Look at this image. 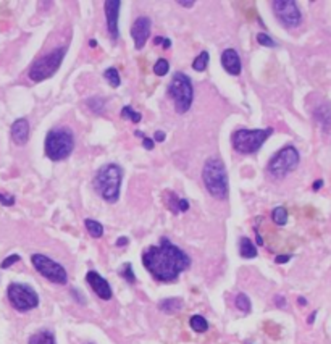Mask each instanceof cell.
<instances>
[{"label": "cell", "instance_id": "obj_5", "mask_svg": "<svg viewBox=\"0 0 331 344\" xmlns=\"http://www.w3.org/2000/svg\"><path fill=\"white\" fill-rule=\"evenodd\" d=\"M168 95L174 102V110L178 113H186L191 108L194 101V89L191 78L186 73H174L168 84Z\"/></svg>", "mask_w": 331, "mask_h": 344}, {"label": "cell", "instance_id": "obj_7", "mask_svg": "<svg viewBox=\"0 0 331 344\" xmlns=\"http://www.w3.org/2000/svg\"><path fill=\"white\" fill-rule=\"evenodd\" d=\"M65 53H66V47H62V49H55L53 52L37 59L29 68V73H28L29 80L34 83H41L52 78L59 71L60 65L65 59Z\"/></svg>", "mask_w": 331, "mask_h": 344}, {"label": "cell", "instance_id": "obj_27", "mask_svg": "<svg viewBox=\"0 0 331 344\" xmlns=\"http://www.w3.org/2000/svg\"><path fill=\"white\" fill-rule=\"evenodd\" d=\"M87 107H89L95 115H101L105 112V99L102 97H92L87 101Z\"/></svg>", "mask_w": 331, "mask_h": 344}, {"label": "cell", "instance_id": "obj_36", "mask_svg": "<svg viewBox=\"0 0 331 344\" xmlns=\"http://www.w3.org/2000/svg\"><path fill=\"white\" fill-rule=\"evenodd\" d=\"M71 294H73V297H76V301H78L80 304H84V299H83V296L78 290H71Z\"/></svg>", "mask_w": 331, "mask_h": 344}, {"label": "cell", "instance_id": "obj_18", "mask_svg": "<svg viewBox=\"0 0 331 344\" xmlns=\"http://www.w3.org/2000/svg\"><path fill=\"white\" fill-rule=\"evenodd\" d=\"M239 254L242 259H254L257 257V247L249 238H241L239 241Z\"/></svg>", "mask_w": 331, "mask_h": 344}, {"label": "cell", "instance_id": "obj_29", "mask_svg": "<svg viewBox=\"0 0 331 344\" xmlns=\"http://www.w3.org/2000/svg\"><path fill=\"white\" fill-rule=\"evenodd\" d=\"M121 118H125V120H131L132 123H139L142 117H141V113L134 112V110H132V107H131V105H126V107L121 108Z\"/></svg>", "mask_w": 331, "mask_h": 344}, {"label": "cell", "instance_id": "obj_24", "mask_svg": "<svg viewBox=\"0 0 331 344\" xmlns=\"http://www.w3.org/2000/svg\"><path fill=\"white\" fill-rule=\"evenodd\" d=\"M235 304H236L238 310H241V312H244V314H249V312H250V309H252L250 299H249V296L244 294V293H239V294L236 296Z\"/></svg>", "mask_w": 331, "mask_h": 344}, {"label": "cell", "instance_id": "obj_9", "mask_svg": "<svg viewBox=\"0 0 331 344\" xmlns=\"http://www.w3.org/2000/svg\"><path fill=\"white\" fill-rule=\"evenodd\" d=\"M7 297L18 312H29L39 305L37 293L25 283H10L7 288Z\"/></svg>", "mask_w": 331, "mask_h": 344}, {"label": "cell", "instance_id": "obj_26", "mask_svg": "<svg viewBox=\"0 0 331 344\" xmlns=\"http://www.w3.org/2000/svg\"><path fill=\"white\" fill-rule=\"evenodd\" d=\"M271 220L280 226L286 225L288 223V210H286L284 207H277L271 212Z\"/></svg>", "mask_w": 331, "mask_h": 344}, {"label": "cell", "instance_id": "obj_47", "mask_svg": "<svg viewBox=\"0 0 331 344\" xmlns=\"http://www.w3.org/2000/svg\"><path fill=\"white\" fill-rule=\"evenodd\" d=\"M89 46H91V47H95V46H97V42H95L94 39H91V41H89Z\"/></svg>", "mask_w": 331, "mask_h": 344}, {"label": "cell", "instance_id": "obj_15", "mask_svg": "<svg viewBox=\"0 0 331 344\" xmlns=\"http://www.w3.org/2000/svg\"><path fill=\"white\" fill-rule=\"evenodd\" d=\"M222 65L226 73L233 74V76H239L241 74V68H242V63H241V59L239 55L235 49H226L223 50L222 53Z\"/></svg>", "mask_w": 331, "mask_h": 344}, {"label": "cell", "instance_id": "obj_16", "mask_svg": "<svg viewBox=\"0 0 331 344\" xmlns=\"http://www.w3.org/2000/svg\"><path fill=\"white\" fill-rule=\"evenodd\" d=\"M12 139L16 146H25L29 139V121L26 118H18L12 125Z\"/></svg>", "mask_w": 331, "mask_h": 344}, {"label": "cell", "instance_id": "obj_45", "mask_svg": "<svg viewBox=\"0 0 331 344\" xmlns=\"http://www.w3.org/2000/svg\"><path fill=\"white\" fill-rule=\"evenodd\" d=\"M315 317H317V312L310 314V317H308V320H307V321H308V323H310V325H312V323H314V321H315Z\"/></svg>", "mask_w": 331, "mask_h": 344}, {"label": "cell", "instance_id": "obj_3", "mask_svg": "<svg viewBox=\"0 0 331 344\" xmlns=\"http://www.w3.org/2000/svg\"><path fill=\"white\" fill-rule=\"evenodd\" d=\"M121 180H123V168L116 163L104 165L101 170L97 171L94 178L95 191L101 194V197L105 202L113 204L120 197L121 189Z\"/></svg>", "mask_w": 331, "mask_h": 344}, {"label": "cell", "instance_id": "obj_13", "mask_svg": "<svg viewBox=\"0 0 331 344\" xmlns=\"http://www.w3.org/2000/svg\"><path fill=\"white\" fill-rule=\"evenodd\" d=\"M120 0H107L105 2V18H107V29L108 34L115 42L120 37V29H118V18H120Z\"/></svg>", "mask_w": 331, "mask_h": 344}, {"label": "cell", "instance_id": "obj_11", "mask_svg": "<svg viewBox=\"0 0 331 344\" xmlns=\"http://www.w3.org/2000/svg\"><path fill=\"white\" fill-rule=\"evenodd\" d=\"M273 13L284 28H297L302 23V13L293 0H275L271 4Z\"/></svg>", "mask_w": 331, "mask_h": 344}, {"label": "cell", "instance_id": "obj_42", "mask_svg": "<svg viewBox=\"0 0 331 344\" xmlns=\"http://www.w3.org/2000/svg\"><path fill=\"white\" fill-rule=\"evenodd\" d=\"M162 47H163V49H170V47H171V41L165 37V41H163V44H162Z\"/></svg>", "mask_w": 331, "mask_h": 344}, {"label": "cell", "instance_id": "obj_46", "mask_svg": "<svg viewBox=\"0 0 331 344\" xmlns=\"http://www.w3.org/2000/svg\"><path fill=\"white\" fill-rule=\"evenodd\" d=\"M297 302H299V305H305V304H307V301H305L304 297H299V299H297Z\"/></svg>", "mask_w": 331, "mask_h": 344}, {"label": "cell", "instance_id": "obj_22", "mask_svg": "<svg viewBox=\"0 0 331 344\" xmlns=\"http://www.w3.org/2000/svg\"><path fill=\"white\" fill-rule=\"evenodd\" d=\"M189 327L196 331V333H204L208 330V323L207 320L202 315H192L189 318Z\"/></svg>", "mask_w": 331, "mask_h": 344}, {"label": "cell", "instance_id": "obj_19", "mask_svg": "<svg viewBox=\"0 0 331 344\" xmlns=\"http://www.w3.org/2000/svg\"><path fill=\"white\" fill-rule=\"evenodd\" d=\"M28 344H57V341L50 330H41L29 338Z\"/></svg>", "mask_w": 331, "mask_h": 344}, {"label": "cell", "instance_id": "obj_1", "mask_svg": "<svg viewBox=\"0 0 331 344\" xmlns=\"http://www.w3.org/2000/svg\"><path fill=\"white\" fill-rule=\"evenodd\" d=\"M142 263L152 275L153 280L160 283H171L180 278V275L191 267V257L183 249L162 238L159 246H150L142 254Z\"/></svg>", "mask_w": 331, "mask_h": 344}, {"label": "cell", "instance_id": "obj_17", "mask_svg": "<svg viewBox=\"0 0 331 344\" xmlns=\"http://www.w3.org/2000/svg\"><path fill=\"white\" fill-rule=\"evenodd\" d=\"M314 117L318 121V125L323 128V131L328 132L331 128V108H329L328 102H323L322 105H318L314 110Z\"/></svg>", "mask_w": 331, "mask_h": 344}, {"label": "cell", "instance_id": "obj_32", "mask_svg": "<svg viewBox=\"0 0 331 344\" xmlns=\"http://www.w3.org/2000/svg\"><path fill=\"white\" fill-rule=\"evenodd\" d=\"M20 259H21V257H20L18 254H12V255H8V257H7V259H4V262L0 263V269H4V270H5V269H10L13 263L20 262Z\"/></svg>", "mask_w": 331, "mask_h": 344}, {"label": "cell", "instance_id": "obj_38", "mask_svg": "<svg viewBox=\"0 0 331 344\" xmlns=\"http://www.w3.org/2000/svg\"><path fill=\"white\" fill-rule=\"evenodd\" d=\"M144 149H147V150H152L153 149V141L150 139V138H144Z\"/></svg>", "mask_w": 331, "mask_h": 344}, {"label": "cell", "instance_id": "obj_44", "mask_svg": "<svg viewBox=\"0 0 331 344\" xmlns=\"http://www.w3.org/2000/svg\"><path fill=\"white\" fill-rule=\"evenodd\" d=\"M178 4L183 5V7H187V8H191L194 5V2H183V0H178Z\"/></svg>", "mask_w": 331, "mask_h": 344}, {"label": "cell", "instance_id": "obj_30", "mask_svg": "<svg viewBox=\"0 0 331 344\" xmlns=\"http://www.w3.org/2000/svg\"><path fill=\"white\" fill-rule=\"evenodd\" d=\"M257 42L260 44V46H263V47H270V49L278 47V42L273 41L268 34H265V32H259V34H257Z\"/></svg>", "mask_w": 331, "mask_h": 344}, {"label": "cell", "instance_id": "obj_10", "mask_svg": "<svg viewBox=\"0 0 331 344\" xmlns=\"http://www.w3.org/2000/svg\"><path fill=\"white\" fill-rule=\"evenodd\" d=\"M32 267L39 272L44 278L55 283V284H66L68 283V273L62 263L52 260L50 257L44 254H32L31 255Z\"/></svg>", "mask_w": 331, "mask_h": 344}, {"label": "cell", "instance_id": "obj_4", "mask_svg": "<svg viewBox=\"0 0 331 344\" xmlns=\"http://www.w3.org/2000/svg\"><path fill=\"white\" fill-rule=\"evenodd\" d=\"M74 150V135L70 128H53L46 136V155L53 160L60 162L68 159Z\"/></svg>", "mask_w": 331, "mask_h": 344}, {"label": "cell", "instance_id": "obj_34", "mask_svg": "<svg viewBox=\"0 0 331 344\" xmlns=\"http://www.w3.org/2000/svg\"><path fill=\"white\" fill-rule=\"evenodd\" d=\"M176 207H178L180 212H187V210H189V202H187L186 199H180L178 205H176Z\"/></svg>", "mask_w": 331, "mask_h": 344}, {"label": "cell", "instance_id": "obj_41", "mask_svg": "<svg viewBox=\"0 0 331 344\" xmlns=\"http://www.w3.org/2000/svg\"><path fill=\"white\" fill-rule=\"evenodd\" d=\"M322 186H323V180H317V181L314 183V186H312V187H314V191H318Z\"/></svg>", "mask_w": 331, "mask_h": 344}, {"label": "cell", "instance_id": "obj_14", "mask_svg": "<svg viewBox=\"0 0 331 344\" xmlns=\"http://www.w3.org/2000/svg\"><path fill=\"white\" fill-rule=\"evenodd\" d=\"M86 281L101 299H104V301H110V299H112V296H113L112 288H110L108 281L104 278V276H101L95 270H91L86 273Z\"/></svg>", "mask_w": 331, "mask_h": 344}, {"label": "cell", "instance_id": "obj_33", "mask_svg": "<svg viewBox=\"0 0 331 344\" xmlns=\"http://www.w3.org/2000/svg\"><path fill=\"white\" fill-rule=\"evenodd\" d=\"M0 204L5 205V207H12V205H15V197L12 194L0 193Z\"/></svg>", "mask_w": 331, "mask_h": 344}, {"label": "cell", "instance_id": "obj_23", "mask_svg": "<svg viewBox=\"0 0 331 344\" xmlns=\"http://www.w3.org/2000/svg\"><path fill=\"white\" fill-rule=\"evenodd\" d=\"M208 60H210V55H208V52L207 50H204V52H201L197 55V57L194 59V62H192V68L196 70V71H204L205 68H207V65H208Z\"/></svg>", "mask_w": 331, "mask_h": 344}, {"label": "cell", "instance_id": "obj_39", "mask_svg": "<svg viewBox=\"0 0 331 344\" xmlns=\"http://www.w3.org/2000/svg\"><path fill=\"white\" fill-rule=\"evenodd\" d=\"M162 141H165V132L163 131H157L155 138H153V142H162Z\"/></svg>", "mask_w": 331, "mask_h": 344}, {"label": "cell", "instance_id": "obj_37", "mask_svg": "<svg viewBox=\"0 0 331 344\" xmlns=\"http://www.w3.org/2000/svg\"><path fill=\"white\" fill-rule=\"evenodd\" d=\"M275 304L278 307H284L286 305V299L283 296H275Z\"/></svg>", "mask_w": 331, "mask_h": 344}, {"label": "cell", "instance_id": "obj_2", "mask_svg": "<svg viewBox=\"0 0 331 344\" xmlns=\"http://www.w3.org/2000/svg\"><path fill=\"white\" fill-rule=\"evenodd\" d=\"M202 180L207 187L208 194L218 201H225L229 194V183L226 166L222 159L212 157L204 163L202 168Z\"/></svg>", "mask_w": 331, "mask_h": 344}, {"label": "cell", "instance_id": "obj_40", "mask_svg": "<svg viewBox=\"0 0 331 344\" xmlns=\"http://www.w3.org/2000/svg\"><path fill=\"white\" fill-rule=\"evenodd\" d=\"M128 242H129V239H128V238L121 236V238H118V241H116V246H118V247H123V246H126Z\"/></svg>", "mask_w": 331, "mask_h": 344}, {"label": "cell", "instance_id": "obj_12", "mask_svg": "<svg viewBox=\"0 0 331 344\" xmlns=\"http://www.w3.org/2000/svg\"><path fill=\"white\" fill-rule=\"evenodd\" d=\"M150 29H152V21L147 16H139L134 25L131 28V36L134 39V47L139 50L146 46L147 39L150 37Z\"/></svg>", "mask_w": 331, "mask_h": 344}, {"label": "cell", "instance_id": "obj_21", "mask_svg": "<svg viewBox=\"0 0 331 344\" xmlns=\"http://www.w3.org/2000/svg\"><path fill=\"white\" fill-rule=\"evenodd\" d=\"M84 226H86L87 233H89L92 238H102V235H104V226L99 223V221H95L92 218H86L84 220Z\"/></svg>", "mask_w": 331, "mask_h": 344}, {"label": "cell", "instance_id": "obj_25", "mask_svg": "<svg viewBox=\"0 0 331 344\" xmlns=\"http://www.w3.org/2000/svg\"><path fill=\"white\" fill-rule=\"evenodd\" d=\"M104 78H105V81H107L110 86H112V87H118V86L121 84L120 73H118L116 68H113V66H110V68H107V70L104 71Z\"/></svg>", "mask_w": 331, "mask_h": 344}, {"label": "cell", "instance_id": "obj_20", "mask_svg": "<svg viewBox=\"0 0 331 344\" xmlns=\"http://www.w3.org/2000/svg\"><path fill=\"white\" fill-rule=\"evenodd\" d=\"M159 309L165 314H174L183 309V301L178 297H168L159 302Z\"/></svg>", "mask_w": 331, "mask_h": 344}, {"label": "cell", "instance_id": "obj_35", "mask_svg": "<svg viewBox=\"0 0 331 344\" xmlns=\"http://www.w3.org/2000/svg\"><path fill=\"white\" fill-rule=\"evenodd\" d=\"M291 260V255H278L277 259H275V262L277 263H286Z\"/></svg>", "mask_w": 331, "mask_h": 344}, {"label": "cell", "instance_id": "obj_6", "mask_svg": "<svg viewBox=\"0 0 331 344\" xmlns=\"http://www.w3.org/2000/svg\"><path fill=\"white\" fill-rule=\"evenodd\" d=\"M273 135V128H262V129H238L231 136L233 147L239 154H256L263 142Z\"/></svg>", "mask_w": 331, "mask_h": 344}, {"label": "cell", "instance_id": "obj_8", "mask_svg": "<svg viewBox=\"0 0 331 344\" xmlns=\"http://www.w3.org/2000/svg\"><path fill=\"white\" fill-rule=\"evenodd\" d=\"M299 162H301L299 150L294 146H286L270 159L267 170L273 178L281 180L284 176H288L291 171H294L297 168V165H299Z\"/></svg>", "mask_w": 331, "mask_h": 344}, {"label": "cell", "instance_id": "obj_43", "mask_svg": "<svg viewBox=\"0 0 331 344\" xmlns=\"http://www.w3.org/2000/svg\"><path fill=\"white\" fill-rule=\"evenodd\" d=\"M163 41H165V37H162V36H157L155 39H153V44H155V46H162V44H163Z\"/></svg>", "mask_w": 331, "mask_h": 344}, {"label": "cell", "instance_id": "obj_28", "mask_svg": "<svg viewBox=\"0 0 331 344\" xmlns=\"http://www.w3.org/2000/svg\"><path fill=\"white\" fill-rule=\"evenodd\" d=\"M120 276L123 280H126L128 283H131V284L136 283V275H134V272H132V265L131 263H125L123 267L120 269Z\"/></svg>", "mask_w": 331, "mask_h": 344}, {"label": "cell", "instance_id": "obj_31", "mask_svg": "<svg viewBox=\"0 0 331 344\" xmlns=\"http://www.w3.org/2000/svg\"><path fill=\"white\" fill-rule=\"evenodd\" d=\"M168 70H170V65H168V62L165 59L157 60V63L153 65V73H155L157 76H165L168 73Z\"/></svg>", "mask_w": 331, "mask_h": 344}]
</instances>
